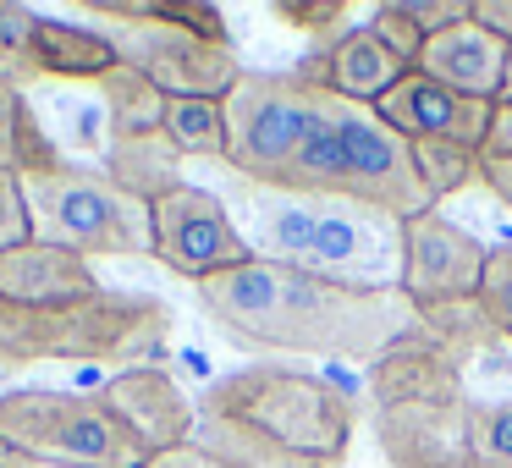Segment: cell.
Instances as JSON below:
<instances>
[{
    "instance_id": "obj_26",
    "label": "cell",
    "mask_w": 512,
    "mask_h": 468,
    "mask_svg": "<svg viewBox=\"0 0 512 468\" xmlns=\"http://www.w3.org/2000/svg\"><path fill=\"white\" fill-rule=\"evenodd\" d=\"M479 309L490 314L501 342H512V248H490L485 276H479Z\"/></svg>"
},
{
    "instance_id": "obj_19",
    "label": "cell",
    "mask_w": 512,
    "mask_h": 468,
    "mask_svg": "<svg viewBox=\"0 0 512 468\" xmlns=\"http://www.w3.org/2000/svg\"><path fill=\"white\" fill-rule=\"evenodd\" d=\"M34 61H39V78H67V83H100L111 67H122L111 34L61 23V17H39Z\"/></svg>"
},
{
    "instance_id": "obj_20",
    "label": "cell",
    "mask_w": 512,
    "mask_h": 468,
    "mask_svg": "<svg viewBox=\"0 0 512 468\" xmlns=\"http://www.w3.org/2000/svg\"><path fill=\"white\" fill-rule=\"evenodd\" d=\"M67 155L61 144L45 133L39 111L23 100V89L0 83V171H17V177H45V171H61Z\"/></svg>"
},
{
    "instance_id": "obj_15",
    "label": "cell",
    "mask_w": 512,
    "mask_h": 468,
    "mask_svg": "<svg viewBox=\"0 0 512 468\" xmlns=\"http://www.w3.org/2000/svg\"><path fill=\"white\" fill-rule=\"evenodd\" d=\"M369 397H375V408H408V402L463 397V358L419 325L413 336L391 342L386 353L369 364Z\"/></svg>"
},
{
    "instance_id": "obj_25",
    "label": "cell",
    "mask_w": 512,
    "mask_h": 468,
    "mask_svg": "<svg viewBox=\"0 0 512 468\" xmlns=\"http://www.w3.org/2000/svg\"><path fill=\"white\" fill-rule=\"evenodd\" d=\"M34 34H39V12H28L17 0H0V83L23 89V83L39 78Z\"/></svg>"
},
{
    "instance_id": "obj_36",
    "label": "cell",
    "mask_w": 512,
    "mask_h": 468,
    "mask_svg": "<svg viewBox=\"0 0 512 468\" xmlns=\"http://www.w3.org/2000/svg\"><path fill=\"white\" fill-rule=\"evenodd\" d=\"M496 105H512V50H507V83H501V100Z\"/></svg>"
},
{
    "instance_id": "obj_5",
    "label": "cell",
    "mask_w": 512,
    "mask_h": 468,
    "mask_svg": "<svg viewBox=\"0 0 512 468\" xmlns=\"http://www.w3.org/2000/svg\"><path fill=\"white\" fill-rule=\"evenodd\" d=\"M276 188L320 193V199H353V204H369V210L397 215V221L435 210L419 171H413L408 138L391 133L375 105L336 100L331 89L320 94V116H314L298 160L281 171Z\"/></svg>"
},
{
    "instance_id": "obj_29",
    "label": "cell",
    "mask_w": 512,
    "mask_h": 468,
    "mask_svg": "<svg viewBox=\"0 0 512 468\" xmlns=\"http://www.w3.org/2000/svg\"><path fill=\"white\" fill-rule=\"evenodd\" d=\"M34 243V215H28V193L17 171H0V254Z\"/></svg>"
},
{
    "instance_id": "obj_23",
    "label": "cell",
    "mask_w": 512,
    "mask_h": 468,
    "mask_svg": "<svg viewBox=\"0 0 512 468\" xmlns=\"http://www.w3.org/2000/svg\"><path fill=\"white\" fill-rule=\"evenodd\" d=\"M408 149H413V171H419L430 204H441V199H452V193H463L479 182V149L435 144V138H419V144H408Z\"/></svg>"
},
{
    "instance_id": "obj_12",
    "label": "cell",
    "mask_w": 512,
    "mask_h": 468,
    "mask_svg": "<svg viewBox=\"0 0 512 468\" xmlns=\"http://www.w3.org/2000/svg\"><path fill=\"white\" fill-rule=\"evenodd\" d=\"M474 419H479V402L468 397L375 408V441L391 468H479Z\"/></svg>"
},
{
    "instance_id": "obj_9",
    "label": "cell",
    "mask_w": 512,
    "mask_h": 468,
    "mask_svg": "<svg viewBox=\"0 0 512 468\" xmlns=\"http://www.w3.org/2000/svg\"><path fill=\"white\" fill-rule=\"evenodd\" d=\"M28 215L39 243L72 248V254H149V210L133 204L122 188L105 182V171L61 166L45 177H23Z\"/></svg>"
},
{
    "instance_id": "obj_28",
    "label": "cell",
    "mask_w": 512,
    "mask_h": 468,
    "mask_svg": "<svg viewBox=\"0 0 512 468\" xmlns=\"http://www.w3.org/2000/svg\"><path fill=\"white\" fill-rule=\"evenodd\" d=\"M369 28H375V39H380V45H386L397 61H402V67H419L424 34H419V23H413L408 12H402V0H391V6H375Z\"/></svg>"
},
{
    "instance_id": "obj_35",
    "label": "cell",
    "mask_w": 512,
    "mask_h": 468,
    "mask_svg": "<svg viewBox=\"0 0 512 468\" xmlns=\"http://www.w3.org/2000/svg\"><path fill=\"white\" fill-rule=\"evenodd\" d=\"M485 155H512V105H496V116H490Z\"/></svg>"
},
{
    "instance_id": "obj_18",
    "label": "cell",
    "mask_w": 512,
    "mask_h": 468,
    "mask_svg": "<svg viewBox=\"0 0 512 468\" xmlns=\"http://www.w3.org/2000/svg\"><path fill=\"white\" fill-rule=\"evenodd\" d=\"M105 182L149 210V204L166 199L171 188H182V155L171 149L166 133L111 138V144H105Z\"/></svg>"
},
{
    "instance_id": "obj_33",
    "label": "cell",
    "mask_w": 512,
    "mask_h": 468,
    "mask_svg": "<svg viewBox=\"0 0 512 468\" xmlns=\"http://www.w3.org/2000/svg\"><path fill=\"white\" fill-rule=\"evenodd\" d=\"M144 468H226V463H221V457H210L204 446L188 441V446H171V452H155Z\"/></svg>"
},
{
    "instance_id": "obj_21",
    "label": "cell",
    "mask_w": 512,
    "mask_h": 468,
    "mask_svg": "<svg viewBox=\"0 0 512 468\" xmlns=\"http://www.w3.org/2000/svg\"><path fill=\"white\" fill-rule=\"evenodd\" d=\"M100 111H105V144L111 138H144L160 133V116H166V94L133 67H111L100 83Z\"/></svg>"
},
{
    "instance_id": "obj_17",
    "label": "cell",
    "mask_w": 512,
    "mask_h": 468,
    "mask_svg": "<svg viewBox=\"0 0 512 468\" xmlns=\"http://www.w3.org/2000/svg\"><path fill=\"white\" fill-rule=\"evenodd\" d=\"M507 50H512L507 39H496L490 28H479L474 17H468V23L441 28V34L424 39L419 67H413V72H424V78L446 83V89H457V94H468V100L496 105L501 100V83H507Z\"/></svg>"
},
{
    "instance_id": "obj_34",
    "label": "cell",
    "mask_w": 512,
    "mask_h": 468,
    "mask_svg": "<svg viewBox=\"0 0 512 468\" xmlns=\"http://www.w3.org/2000/svg\"><path fill=\"white\" fill-rule=\"evenodd\" d=\"M474 23L512 45V0H474Z\"/></svg>"
},
{
    "instance_id": "obj_11",
    "label": "cell",
    "mask_w": 512,
    "mask_h": 468,
    "mask_svg": "<svg viewBox=\"0 0 512 468\" xmlns=\"http://www.w3.org/2000/svg\"><path fill=\"white\" fill-rule=\"evenodd\" d=\"M490 248L441 210H424L402 221V298L413 309H441L457 298H479V276H485Z\"/></svg>"
},
{
    "instance_id": "obj_8",
    "label": "cell",
    "mask_w": 512,
    "mask_h": 468,
    "mask_svg": "<svg viewBox=\"0 0 512 468\" xmlns=\"http://www.w3.org/2000/svg\"><path fill=\"white\" fill-rule=\"evenodd\" d=\"M320 83L292 72H243L226 94V166L254 188H276L281 171L298 160L314 116H320Z\"/></svg>"
},
{
    "instance_id": "obj_6",
    "label": "cell",
    "mask_w": 512,
    "mask_h": 468,
    "mask_svg": "<svg viewBox=\"0 0 512 468\" xmlns=\"http://www.w3.org/2000/svg\"><path fill=\"white\" fill-rule=\"evenodd\" d=\"M149 452L100 397L0 391V468H144Z\"/></svg>"
},
{
    "instance_id": "obj_10",
    "label": "cell",
    "mask_w": 512,
    "mask_h": 468,
    "mask_svg": "<svg viewBox=\"0 0 512 468\" xmlns=\"http://www.w3.org/2000/svg\"><path fill=\"white\" fill-rule=\"evenodd\" d=\"M149 254L199 287L210 276H226V270L248 265L254 248H248L243 226L232 221L221 193L182 182L166 199L149 204Z\"/></svg>"
},
{
    "instance_id": "obj_7",
    "label": "cell",
    "mask_w": 512,
    "mask_h": 468,
    "mask_svg": "<svg viewBox=\"0 0 512 468\" xmlns=\"http://www.w3.org/2000/svg\"><path fill=\"white\" fill-rule=\"evenodd\" d=\"M94 17H105L111 28V45L122 56V67L144 72L166 100H226L243 78V61L226 39H204L193 28L160 23L144 0L122 6V0H94Z\"/></svg>"
},
{
    "instance_id": "obj_2",
    "label": "cell",
    "mask_w": 512,
    "mask_h": 468,
    "mask_svg": "<svg viewBox=\"0 0 512 468\" xmlns=\"http://www.w3.org/2000/svg\"><path fill=\"white\" fill-rule=\"evenodd\" d=\"M199 303L232 342L309 358L375 364L391 342L419 331V309L402 298V287H342L270 259L199 281Z\"/></svg>"
},
{
    "instance_id": "obj_31",
    "label": "cell",
    "mask_w": 512,
    "mask_h": 468,
    "mask_svg": "<svg viewBox=\"0 0 512 468\" xmlns=\"http://www.w3.org/2000/svg\"><path fill=\"white\" fill-rule=\"evenodd\" d=\"M276 17H281V23H292V28H309V34H331V28L347 17V6H342V0H314V6L287 0V6H276Z\"/></svg>"
},
{
    "instance_id": "obj_27",
    "label": "cell",
    "mask_w": 512,
    "mask_h": 468,
    "mask_svg": "<svg viewBox=\"0 0 512 468\" xmlns=\"http://www.w3.org/2000/svg\"><path fill=\"white\" fill-rule=\"evenodd\" d=\"M474 463L479 468H512V397L479 408V419H474Z\"/></svg>"
},
{
    "instance_id": "obj_24",
    "label": "cell",
    "mask_w": 512,
    "mask_h": 468,
    "mask_svg": "<svg viewBox=\"0 0 512 468\" xmlns=\"http://www.w3.org/2000/svg\"><path fill=\"white\" fill-rule=\"evenodd\" d=\"M419 325L435 336V342L452 347L457 358H468V353H479V347L501 342L496 325H490V314L479 309V298H457V303H441V309H424Z\"/></svg>"
},
{
    "instance_id": "obj_1",
    "label": "cell",
    "mask_w": 512,
    "mask_h": 468,
    "mask_svg": "<svg viewBox=\"0 0 512 468\" xmlns=\"http://www.w3.org/2000/svg\"><path fill=\"white\" fill-rule=\"evenodd\" d=\"M171 309L149 292L105 287L94 265L56 243L0 254V369L45 358L72 364H149L166 353Z\"/></svg>"
},
{
    "instance_id": "obj_13",
    "label": "cell",
    "mask_w": 512,
    "mask_h": 468,
    "mask_svg": "<svg viewBox=\"0 0 512 468\" xmlns=\"http://www.w3.org/2000/svg\"><path fill=\"white\" fill-rule=\"evenodd\" d=\"M94 397L127 424V430L144 441V452H171V446H188L193 430H199V408L193 397L177 386V375L160 364H133V369H116Z\"/></svg>"
},
{
    "instance_id": "obj_4",
    "label": "cell",
    "mask_w": 512,
    "mask_h": 468,
    "mask_svg": "<svg viewBox=\"0 0 512 468\" xmlns=\"http://www.w3.org/2000/svg\"><path fill=\"white\" fill-rule=\"evenodd\" d=\"M243 226L254 259H270V265H292L303 276L342 281V287H397L402 281V221L369 204L248 182Z\"/></svg>"
},
{
    "instance_id": "obj_30",
    "label": "cell",
    "mask_w": 512,
    "mask_h": 468,
    "mask_svg": "<svg viewBox=\"0 0 512 468\" xmlns=\"http://www.w3.org/2000/svg\"><path fill=\"white\" fill-rule=\"evenodd\" d=\"M402 12L419 23V34H441V28H457L474 17V0H402Z\"/></svg>"
},
{
    "instance_id": "obj_22",
    "label": "cell",
    "mask_w": 512,
    "mask_h": 468,
    "mask_svg": "<svg viewBox=\"0 0 512 468\" xmlns=\"http://www.w3.org/2000/svg\"><path fill=\"white\" fill-rule=\"evenodd\" d=\"M160 133L182 160H215L226 166V105L221 100H166Z\"/></svg>"
},
{
    "instance_id": "obj_32",
    "label": "cell",
    "mask_w": 512,
    "mask_h": 468,
    "mask_svg": "<svg viewBox=\"0 0 512 468\" xmlns=\"http://www.w3.org/2000/svg\"><path fill=\"white\" fill-rule=\"evenodd\" d=\"M479 182L512 210V155H485L479 149Z\"/></svg>"
},
{
    "instance_id": "obj_3",
    "label": "cell",
    "mask_w": 512,
    "mask_h": 468,
    "mask_svg": "<svg viewBox=\"0 0 512 468\" xmlns=\"http://www.w3.org/2000/svg\"><path fill=\"white\" fill-rule=\"evenodd\" d=\"M193 408V446L226 468H342L353 446V397L309 369H232L210 380Z\"/></svg>"
},
{
    "instance_id": "obj_14",
    "label": "cell",
    "mask_w": 512,
    "mask_h": 468,
    "mask_svg": "<svg viewBox=\"0 0 512 468\" xmlns=\"http://www.w3.org/2000/svg\"><path fill=\"white\" fill-rule=\"evenodd\" d=\"M380 122L391 133H402L408 144L419 138H435V144H463V149H485V133H490V116L496 105L485 100H468V94L446 89V83L424 78V72H408L386 100L375 105Z\"/></svg>"
},
{
    "instance_id": "obj_16",
    "label": "cell",
    "mask_w": 512,
    "mask_h": 468,
    "mask_svg": "<svg viewBox=\"0 0 512 468\" xmlns=\"http://www.w3.org/2000/svg\"><path fill=\"white\" fill-rule=\"evenodd\" d=\"M298 72L320 89H331L336 100H353V105H380L413 67H402L386 45L375 39V28H342L331 34L314 56L298 61Z\"/></svg>"
}]
</instances>
